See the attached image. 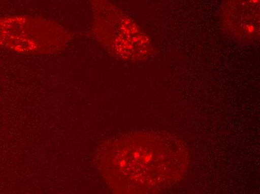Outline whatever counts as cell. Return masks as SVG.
Listing matches in <instances>:
<instances>
[{"instance_id":"obj_1","label":"cell","mask_w":260,"mask_h":194,"mask_svg":"<svg viewBox=\"0 0 260 194\" xmlns=\"http://www.w3.org/2000/svg\"><path fill=\"white\" fill-rule=\"evenodd\" d=\"M189 162L183 140L155 130L137 131L112 139L96 156L100 175L116 193L163 191L183 179Z\"/></svg>"},{"instance_id":"obj_2","label":"cell","mask_w":260,"mask_h":194,"mask_svg":"<svg viewBox=\"0 0 260 194\" xmlns=\"http://www.w3.org/2000/svg\"><path fill=\"white\" fill-rule=\"evenodd\" d=\"M89 1L92 34L109 54L128 62H141L153 56L150 37L129 16L109 0Z\"/></svg>"},{"instance_id":"obj_3","label":"cell","mask_w":260,"mask_h":194,"mask_svg":"<svg viewBox=\"0 0 260 194\" xmlns=\"http://www.w3.org/2000/svg\"><path fill=\"white\" fill-rule=\"evenodd\" d=\"M71 41L67 28L57 22L34 17L0 18V46L24 54H55Z\"/></svg>"},{"instance_id":"obj_4","label":"cell","mask_w":260,"mask_h":194,"mask_svg":"<svg viewBox=\"0 0 260 194\" xmlns=\"http://www.w3.org/2000/svg\"><path fill=\"white\" fill-rule=\"evenodd\" d=\"M220 23L228 37L242 45L259 41V0H223Z\"/></svg>"}]
</instances>
